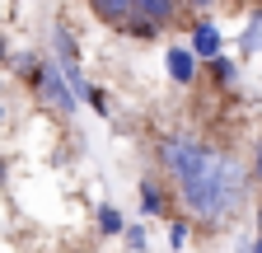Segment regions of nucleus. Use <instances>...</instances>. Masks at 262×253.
<instances>
[{
  "mask_svg": "<svg viewBox=\"0 0 262 253\" xmlns=\"http://www.w3.org/2000/svg\"><path fill=\"white\" fill-rule=\"evenodd\" d=\"M159 169L169 174L173 197L187 206V216L202 220V225H225L248 202V169L229 150H220L202 136H187V132L164 136Z\"/></svg>",
  "mask_w": 262,
  "mask_h": 253,
  "instance_id": "1",
  "label": "nucleus"
},
{
  "mask_svg": "<svg viewBox=\"0 0 262 253\" xmlns=\"http://www.w3.org/2000/svg\"><path fill=\"white\" fill-rule=\"evenodd\" d=\"M19 75H24V85L33 89V99H38L42 108H52V113H61V117H71L80 103H75V94L66 89V75H61V66L47 56V52H24L19 61Z\"/></svg>",
  "mask_w": 262,
  "mask_h": 253,
  "instance_id": "2",
  "label": "nucleus"
},
{
  "mask_svg": "<svg viewBox=\"0 0 262 253\" xmlns=\"http://www.w3.org/2000/svg\"><path fill=\"white\" fill-rule=\"evenodd\" d=\"M187 52H192L196 61H215V56H225V38H220V28H215L211 19H196V24H192V33H187Z\"/></svg>",
  "mask_w": 262,
  "mask_h": 253,
  "instance_id": "3",
  "label": "nucleus"
},
{
  "mask_svg": "<svg viewBox=\"0 0 262 253\" xmlns=\"http://www.w3.org/2000/svg\"><path fill=\"white\" fill-rule=\"evenodd\" d=\"M164 66H169V80H173V85H183V89H187V85L196 80V56H192L187 47H169V56H164Z\"/></svg>",
  "mask_w": 262,
  "mask_h": 253,
  "instance_id": "4",
  "label": "nucleus"
},
{
  "mask_svg": "<svg viewBox=\"0 0 262 253\" xmlns=\"http://www.w3.org/2000/svg\"><path fill=\"white\" fill-rule=\"evenodd\" d=\"M141 211H145L150 220L169 216V193H164V183H159V178H141Z\"/></svg>",
  "mask_w": 262,
  "mask_h": 253,
  "instance_id": "5",
  "label": "nucleus"
},
{
  "mask_svg": "<svg viewBox=\"0 0 262 253\" xmlns=\"http://www.w3.org/2000/svg\"><path fill=\"white\" fill-rule=\"evenodd\" d=\"M131 14H141V19H150V24L164 28L178 14V0H131Z\"/></svg>",
  "mask_w": 262,
  "mask_h": 253,
  "instance_id": "6",
  "label": "nucleus"
},
{
  "mask_svg": "<svg viewBox=\"0 0 262 253\" xmlns=\"http://www.w3.org/2000/svg\"><path fill=\"white\" fill-rule=\"evenodd\" d=\"M84 5L94 10V19H103V24H113V28H122V24L131 19V0H84Z\"/></svg>",
  "mask_w": 262,
  "mask_h": 253,
  "instance_id": "7",
  "label": "nucleus"
},
{
  "mask_svg": "<svg viewBox=\"0 0 262 253\" xmlns=\"http://www.w3.org/2000/svg\"><path fill=\"white\" fill-rule=\"evenodd\" d=\"M257 47H262V10H253V14H248L244 38H239V52H244V56H253Z\"/></svg>",
  "mask_w": 262,
  "mask_h": 253,
  "instance_id": "8",
  "label": "nucleus"
},
{
  "mask_svg": "<svg viewBox=\"0 0 262 253\" xmlns=\"http://www.w3.org/2000/svg\"><path fill=\"white\" fill-rule=\"evenodd\" d=\"M94 220H98V235H108V239H117V235L126 230V220H122V211H117V206H108V202L98 206V216H94Z\"/></svg>",
  "mask_w": 262,
  "mask_h": 253,
  "instance_id": "9",
  "label": "nucleus"
},
{
  "mask_svg": "<svg viewBox=\"0 0 262 253\" xmlns=\"http://www.w3.org/2000/svg\"><path fill=\"white\" fill-rule=\"evenodd\" d=\"M122 33H131V38H141V43H155V38L164 33V28H159V24H150V19H141V14H131V19L122 24Z\"/></svg>",
  "mask_w": 262,
  "mask_h": 253,
  "instance_id": "10",
  "label": "nucleus"
},
{
  "mask_svg": "<svg viewBox=\"0 0 262 253\" xmlns=\"http://www.w3.org/2000/svg\"><path fill=\"white\" fill-rule=\"evenodd\" d=\"M211 80H215L220 89H229V85L239 80V66H234L229 56H215V61H211Z\"/></svg>",
  "mask_w": 262,
  "mask_h": 253,
  "instance_id": "11",
  "label": "nucleus"
},
{
  "mask_svg": "<svg viewBox=\"0 0 262 253\" xmlns=\"http://www.w3.org/2000/svg\"><path fill=\"white\" fill-rule=\"evenodd\" d=\"M122 239H126V248H131V253H145V248H150V244H145V225H126V230H122Z\"/></svg>",
  "mask_w": 262,
  "mask_h": 253,
  "instance_id": "12",
  "label": "nucleus"
},
{
  "mask_svg": "<svg viewBox=\"0 0 262 253\" xmlns=\"http://www.w3.org/2000/svg\"><path fill=\"white\" fill-rule=\"evenodd\" d=\"M183 244H187V220H169V248L178 253Z\"/></svg>",
  "mask_w": 262,
  "mask_h": 253,
  "instance_id": "13",
  "label": "nucleus"
},
{
  "mask_svg": "<svg viewBox=\"0 0 262 253\" xmlns=\"http://www.w3.org/2000/svg\"><path fill=\"white\" fill-rule=\"evenodd\" d=\"M84 103H89L98 117H108V94H103V89H94V85H89V99H84Z\"/></svg>",
  "mask_w": 262,
  "mask_h": 253,
  "instance_id": "14",
  "label": "nucleus"
},
{
  "mask_svg": "<svg viewBox=\"0 0 262 253\" xmlns=\"http://www.w3.org/2000/svg\"><path fill=\"white\" fill-rule=\"evenodd\" d=\"M10 122V94H5V80H0V126Z\"/></svg>",
  "mask_w": 262,
  "mask_h": 253,
  "instance_id": "15",
  "label": "nucleus"
},
{
  "mask_svg": "<svg viewBox=\"0 0 262 253\" xmlns=\"http://www.w3.org/2000/svg\"><path fill=\"white\" fill-rule=\"evenodd\" d=\"M5 61H10V38L0 33V66H5Z\"/></svg>",
  "mask_w": 262,
  "mask_h": 253,
  "instance_id": "16",
  "label": "nucleus"
},
{
  "mask_svg": "<svg viewBox=\"0 0 262 253\" xmlns=\"http://www.w3.org/2000/svg\"><path fill=\"white\" fill-rule=\"evenodd\" d=\"M187 5H192V10H211L215 0H187Z\"/></svg>",
  "mask_w": 262,
  "mask_h": 253,
  "instance_id": "17",
  "label": "nucleus"
},
{
  "mask_svg": "<svg viewBox=\"0 0 262 253\" xmlns=\"http://www.w3.org/2000/svg\"><path fill=\"white\" fill-rule=\"evenodd\" d=\"M253 169H257V174H262V145H257V160H253Z\"/></svg>",
  "mask_w": 262,
  "mask_h": 253,
  "instance_id": "18",
  "label": "nucleus"
},
{
  "mask_svg": "<svg viewBox=\"0 0 262 253\" xmlns=\"http://www.w3.org/2000/svg\"><path fill=\"white\" fill-rule=\"evenodd\" d=\"M253 253H262V230H257V239H253Z\"/></svg>",
  "mask_w": 262,
  "mask_h": 253,
  "instance_id": "19",
  "label": "nucleus"
},
{
  "mask_svg": "<svg viewBox=\"0 0 262 253\" xmlns=\"http://www.w3.org/2000/svg\"><path fill=\"white\" fill-rule=\"evenodd\" d=\"M0 183H5V155H0Z\"/></svg>",
  "mask_w": 262,
  "mask_h": 253,
  "instance_id": "20",
  "label": "nucleus"
}]
</instances>
